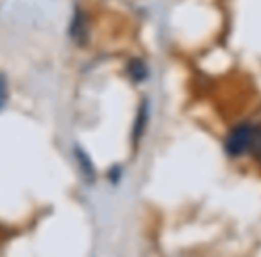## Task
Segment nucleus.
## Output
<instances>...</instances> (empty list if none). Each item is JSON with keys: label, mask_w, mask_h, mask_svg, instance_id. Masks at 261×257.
<instances>
[{"label": "nucleus", "mask_w": 261, "mask_h": 257, "mask_svg": "<svg viewBox=\"0 0 261 257\" xmlns=\"http://www.w3.org/2000/svg\"><path fill=\"white\" fill-rule=\"evenodd\" d=\"M250 134H252V125L250 123H240L229 132L225 139V150L231 157H240L249 152Z\"/></svg>", "instance_id": "1"}, {"label": "nucleus", "mask_w": 261, "mask_h": 257, "mask_svg": "<svg viewBox=\"0 0 261 257\" xmlns=\"http://www.w3.org/2000/svg\"><path fill=\"white\" fill-rule=\"evenodd\" d=\"M70 36L73 41H77L79 45L86 43L88 40V22L86 16L81 11H75V16L72 20V25H70Z\"/></svg>", "instance_id": "2"}, {"label": "nucleus", "mask_w": 261, "mask_h": 257, "mask_svg": "<svg viewBox=\"0 0 261 257\" xmlns=\"http://www.w3.org/2000/svg\"><path fill=\"white\" fill-rule=\"evenodd\" d=\"M249 152L257 163H261V123L252 125V134H250Z\"/></svg>", "instance_id": "3"}, {"label": "nucleus", "mask_w": 261, "mask_h": 257, "mask_svg": "<svg viewBox=\"0 0 261 257\" xmlns=\"http://www.w3.org/2000/svg\"><path fill=\"white\" fill-rule=\"evenodd\" d=\"M147 73H149V70H147L145 63H143L142 59H133V61L129 63V75L135 80H138V82L140 80H145Z\"/></svg>", "instance_id": "4"}, {"label": "nucleus", "mask_w": 261, "mask_h": 257, "mask_svg": "<svg viewBox=\"0 0 261 257\" xmlns=\"http://www.w3.org/2000/svg\"><path fill=\"white\" fill-rule=\"evenodd\" d=\"M75 156H77V159H79V164H81V168H83L84 175H88L91 181V179H93V164H91V161L88 159V156L81 149H75Z\"/></svg>", "instance_id": "5"}, {"label": "nucleus", "mask_w": 261, "mask_h": 257, "mask_svg": "<svg viewBox=\"0 0 261 257\" xmlns=\"http://www.w3.org/2000/svg\"><path fill=\"white\" fill-rule=\"evenodd\" d=\"M147 120V105H143V109L140 111L138 115V122H136V127H135V139H138V136L143 132V123Z\"/></svg>", "instance_id": "6"}, {"label": "nucleus", "mask_w": 261, "mask_h": 257, "mask_svg": "<svg viewBox=\"0 0 261 257\" xmlns=\"http://www.w3.org/2000/svg\"><path fill=\"white\" fill-rule=\"evenodd\" d=\"M6 100H8V84H6L4 75H0V109L4 107Z\"/></svg>", "instance_id": "7"}]
</instances>
